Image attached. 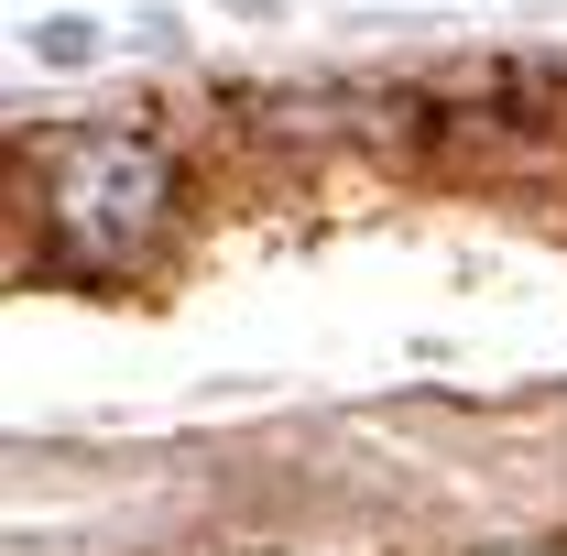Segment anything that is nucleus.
Segmentation results:
<instances>
[{"mask_svg": "<svg viewBox=\"0 0 567 556\" xmlns=\"http://www.w3.org/2000/svg\"><path fill=\"white\" fill-rule=\"evenodd\" d=\"M175 218V153L142 121H76L44 142V229L76 274H132Z\"/></svg>", "mask_w": 567, "mask_h": 556, "instance_id": "obj_1", "label": "nucleus"}]
</instances>
